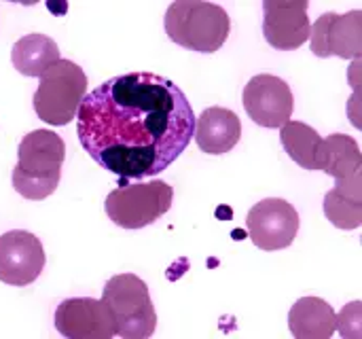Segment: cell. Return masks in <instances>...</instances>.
<instances>
[{"mask_svg":"<svg viewBox=\"0 0 362 339\" xmlns=\"http://www.w3.org/2000/svg\"><path fill=\"white\" fill-rule=\"evenodd\" d=\"M74 119L85 153L123 187L168 170L191 144L197 117L174 81L127 72L91 89Z\"/></svg>","mask_w":362,"mask_h":339,"instance_id":"obj_1","label":"cell"},{"mask_svg":"<svg viewBox=\"0 0 362 339\" xmlns=\"http://www.w3.org/2000/svg\"><path fill=\"white\" fill-rule=\"evenodd\" d=\"M17 166L13 168V189L32 202H40L55 193L66 159L64 140L51 130H34L21 138L17 149Z\"/></svg>","mask_w":362,"mask_h":339,"instance_id":"obj_2","label":"cell"},{"mask_svg":"<svg viewBox=\"0 0 362 339\" xmlns=\"http://www.w3.org/2000/svg\"><path fill=\"white\" fill-rule=\"evenodd\" d=\"M165 34L172 42L197 51H218L231 32V17L221 4L202 0H178L165 11Z\"/></svg>","mask_w":362,"mask_h":339,"instance_id":"obj_3","label":"cell"},{"mask_svg":"<svg viewBox=\"0 0 362 339\" xmlns=\"http://www.w3.org/2000/svg\"><path fill=\"white\" fill-rule=\"evenodd\" d=\"M32 104L40 121L49 125H68L87 96V74L70 59H57L40 76Z\"/></svg>","mask_w":362,"mask_h":339,"instance_id":"obj_4","label":"cell"},{"mask_svg":"<svg viewBox=\"0 0 362 339\" xmlns=\"http://www.w3.org/2000/svg\"><path fill=\"white\" fill-rule=\"evenodd\" d=\"M102 301L115 318V335L123 339H146L157 329V312L148 287L136 274L112 276L104 285Z\"/></svg>","mask_w":362,"mask_h":339,"instance_id":"obj_5","label":"cell"},{"mask_svg":"<svg viewBox=\"0 0 362 339\" xmlns=\"http://www.w3.org/2000/svg\"><path fill=\"white\" fill-rule=\"evenodd\" d=\"M174 191L163 180L132 183L108 193L104 210L121 229H142L159 221L172 208Z\"/></svg>","mask_w":362,"mask_h":339,"instance_id":"obj_6","label":"cell"},{"mask_svg":"<svg viewBox=\"0 0 362 339\" xmlns=\"http://www.w3.org/2000/svg\"><path fill=\"white\" fill-rule=\"evenodd\" d=\"M246 229L257 248L267 253L284 251L299 234V212L286 200L267 197L250 208Z\"/></svg>","mask_w":362,"mask_h":339,"instance_id":"obj_7","label":"cell"},{"mask_svg":"<svg viewBox=\"0 0 362 339\" xmlns=\"http://www.w3.org/2000/svg\"><path fill=\"white\" fill-rule=\"evenodd\" d=\"M242 104L257 125L276 130L291 121L295 98L284 79L274 74H257L244 87Z\"/></svg>","mask_w":362,"mask_h":339,"instance_id":"obj_8","label":"cell"},{"mask_svg":"<svg viewBox=\"0 0 362 339\" xmlns=\"http://www.w3.org/2000/svg\"><path fill=\"white\" fill-rule=\"evenodd\" d=\"M312 51L318 57H344L361 59L362 55V11H350L346 15L325 13L310 28Z\"/></svg>","mask_w":362,"mask_h":339,"instance_id":"obj_9","label":"cell"},{"mask_svg":"<svg viewBox=\"0 0 362 339\" xmlns=\"http://www.w3.org/2000/svg\"><path fill=\"white\" fill-rule=\"evenodd\" d=\"M45 261V248L34 234L13 229L0 236V282L28 287L42 274Z\"/></svg>","mask_w":362,"mask_h":339,"instance_id":"obj_10","label":"cell"},{"mask_svg":"<svg viewBox=\"0 0 362 339\" xmlns=\"http://www.w3.org/2000/svg\"><path fill=\"white\" fill-rule=\"evenodd\" d=\"M59 335L68 339L115 338V318L102 299L72 297L64 299L53 316Z\"/></svg>","mask_w":362,"mask_h":339,"instance_id":"obj_11","label":"cell"},{"mask_svg":"<svg viewBox=\"0 0 362 339\" xmlns=\"http://www.w3.org/2000/svg\"><path fill=\"white\" fill-rule=\"evenodd\" d=\"M308 0H265L263 36L278 51H295L310 38Z\"/></svg>","mask_w":362,"mask_h":339,"instance_id":"obj_12","label":"cell"},{"mask_svg":"<svg viewBox=\"0 0 362 339\" xmlns=\"http://www.w3.org/2000/svg\"><path fill=\"white\" fill-rule=\"evenodd\" d=\"M197 146L208 155H225L229 153L242 138V123L238 115L223 106L206 108L195 119Z\"/></svg>","mask_w":362,"mask_h":339,"instance_id":"obj_13","label":"cell"},{"mask_svg":"<svg viewBox=\"0 0 362 339\" xmlns=\"http://www.w3.org/2000/svg\"><path fill=\"white\" fill-rule=\"evenodd\" d=\"M280 140L288 157L310 172H322L327 163L325 138L308 123L288 121L280 127Z\"/></svg>","mask_w":362,"mask_h":339,"instance_id":"obj_14","label":"cell"},{"mask_svg":"<svg viewBox=\"0 0 362 339\" xmlns=\"http://www.w3.org/2000/svg\"><path fill=\"white\" fill-rule=\"evenodd\" d=\"M325 214L337 229H358L362 225V172L337 178L325 195Z\"/></svg>","mask_w":362,"mask_h":339,"instance_id":"obj_15","label":"cell"},{"mask_svg":"<svg viewBox=\"0 0 362 339\" xmlns=\"http://www.w3.org/2000/svg\"><path fill=\"white\" fill-rule=\"evenodd\" d=\"M288 329L297 339H331L337 331L335 310L320 297H301L288 312Z\"/></svg>","mask_w":362,"mask_h":339,"instance_id":"obj_16","label":"cell"},{"mask_svg":"<svg viewBox=\"0 0 362 339\" xmlns=\"http://www.w3.org/2000/svg\"><path fill=\"white\" fill-rule=\"evenodd\" d=\"M59 57V47L47 34H25L11 49V62L19 74L40 76L47 68H51Z\"/></svg>","mask_w":362,"mask_h":339,"instance_id":"obj_17","label":"cell"},{"mask_svg":"<svg viewBox=\"0 0 362 339\" xmlns=\"http://www.w3.org/2000/svg\"><path fill=\"white\" fill-rule=\"evenodd\" d=\"M327 144V163L325 174L337 178H348L362 172V153L358 142L348 134H331L325 138Z\"/></svg>","mask_w":362,"mask_h":339,"instance_id":"obj_18","label":"cell"},{"mask_svg":"<svg viewBox=\"0 0 362 339\" xmlns=\"http://www.w3.org/2000/svg\"><path fill=\"white\" fill-rule=\"evenodd\" d=\"M361 301H352L348 304L339 314H335V323H337V331L341 333V338L358 339L362 333V316H361Z\"/></svg>","mask_w":362,"mask_h":339,"instance_id":"obj_19","label":"cell"}]
</instances>
